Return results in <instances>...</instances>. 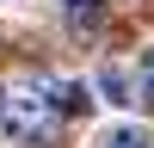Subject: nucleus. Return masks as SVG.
Segmentation results:
<instances>
[{"mask_svg": "<svg viewBox=\"0 0 154 148\" xmlns=\"http://www.w3.org/2000/svg\"><path fill=\"white\" fill-rule=\"evenodd\" d=\"M62 117L68 111L56 105V80H43V74H19V80L0 86V130L19 148H49Z\"/></svg>", "mask_w": 154, "mask_h": 148, "instance_id": "1", "label": "nucleus"}, {"mask_svg": "<svg viewBox=\"0 0 154 148\" xmlns=\"http://www.w3.org/2000/svg\"><path fill=\"white\" fill-rule=\"evenodd\" d=\"M99 93L111 99V105H148L142 80H136V68H123V62H105L99 68Z\"/></svg>", "mask_w": 154, "mask_h": 148, "instance_id": "2", "label": "nucleus"}, {"mask_svg": "<svg viewBox=\"0 0 154 148\" xmlns=\"http://www.w3.org/2000/svg\"><path fill=\"white\" fill-rule=\"evenodd\" d=\"M93 148H154V136L142 130V123H111V130L99 136Z\"/></svg>", "mask_w": 154, "mask_h": 148, "instance_id": "3", "label": "nucleus"}, {"mask_svg": "<svg viewBox=\"0 0 154 148\" xmlns=\"http://www.w3.org/2000/svg\"><path fill=\"white\" fill-rule=\"evenodd\" d=\"M56 105L68 111V117H80V111L93 105V99H86V86H80V80H56Z\"/></svg>", "mask_w": 154, "mask_h": 148, "instance_id": "4", "label": "nucleus"}, {"mask_svg": "<svg viewBox=\"0 0 154 148\" xmlns=\"http://www.w3.org/2000/svg\"><path fill=\"white\" fill-rule=\"evenodd\" d=\"M62 12H74V19H99V6H105V0H56Z\"/></svg>", "mask_w": 154, "mask_h": 148, "instance_id": "5", "label": "nucleus"}, {"mask_svg": "<svg viewBox=\"0 0 154 148\" xmlns=\"http://www.w3.org/2000/svg\"><path fill=\"white\" fill-rule=\"evenodd\" d=\"M142 93H148V105H154V49L142 56Z\"/></svg>", "mask_w": 154, "mask_h": 148, "instance_id": "6", "label": "nucleus"}]
</instances>
